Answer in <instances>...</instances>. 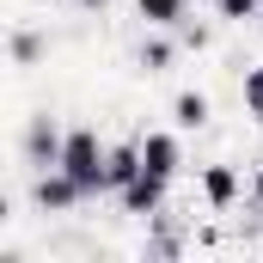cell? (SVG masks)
Returning a JSON list of instances; mask_svg holds the SVG:
<instances>
[{
    "label": "cell",
    "instance_id": "obj_2",
    "mask_svg": "<svg viewBox=\"0 0 263 263\" xmlns=\"http://www.w3.org/2000/svg\"><path fill=\"white\" fill-rule=\"evenodd\" d=\"M165 184H172V178H159V172H147V165H141V172H135L129 184L117 190L123 214H141V220H153V214L165 208Z\"/></svg>",
    "mask_w": 263,
    "mask_h": 263
},
{
    "label": "cell",
    "instance_id": "obj_14",
    "mask_svg": "<svg viewBox=\"0 0 263 263\" xmlns=\"http://www.w3.org/2000/svg\"><path fill=\"white\" fill-rule=\"evenodd\" d=\"M251 202H257V208H263V172H257V178H251Z\"/></svg>",
    "mask_w": 263,
    "mask_h": 263
},
{
    "label": "cell",
    "instance_id": "obj_13",
    "mask_svg": "<svg viewBox=\"0 0 263 263\" xmlns=\"http://www.w3.org/2000/svg\"><path fill=\"white\" fill-rule=\"evenodd\" d=\"M12 55H18V62H37V55H43V37H31V31L12 37Z\"/></svg>",
    "mask_w": 263,
    "mask_h": 263
},
{
    "label": "cell",
    "instance_id": "obj_9",
    "mask_svg": "<svg viewBox=\"0 0 263 263\" xmlns=\"http://www.w3.org/2000/svg\"><path fill=\"white\" fill-rule=\"evenodd\" d=\"M172 123H178V129H202V123H208V98H202V92H178V98H172Z\"/></svg>",
    "mask_w": 263,
    "mask_h": 263
},
{
    "label": "cell",
    "instance_id": "obj_8",
    "mask_svg": "<svg viewBox=\"0 0 263 263\" xmlns=\"http://www.w3.org/2000/svg\"><path fill=\"white\" fill-rule=\"evenodd\" d=\"M135 12H141L147 25H159V31H178V25L190 18V0H135Z\"/></svg>",
    "mask_w": 263,
    "mask_h": 263
},
{
    "label": "cell",
    "instance_id": "obj_3",
    "mask_svg": "<svg viewBox=\"0 0 263 263\" xmlns=\"http://www.w3.org/2000/svg\"><path fill=\"white\" fill-rule=\"evenodd\" d=\"M31 196H37V208H43V214H73V208L86 202V190L67 178L62 165H49V172L37 178V190H31Z\"/></svg>",
    "mask_w": 263,
    "mask_h": 263
},
{
    "label": "cell",
    "instance_id": "obj_10",
    "mask_svg": "<svg viewBox=\"0 0 263 263\" xmlns=\"http://www.w3.org/2000/svg\"><path fill=\"white\" fill-rule=\"evenodd\" d=\"M214 12L227 25H245V18H263V0H214Z\"/></svg>",
    "mask_w": 263,
    "mask_h": 263
},
{
    "label": "cell",
    "instance_id": "obj_7",
    "mask_svg": "<svg viewBox=\"0 0 263 263\" xmlns=\"http://www.w3.org/2000/svg\"><path fill=\"white\" fill-rule=\"evenodd\" d=\"M135 172H141V141H129V147H110V165H104V190L117 196L123 184H129Z\"/></svg>",
    "mask_w": 263,
    "mask_h": 263
},
{
    "label": "cell",
    "instance_id": "obj_4",
    "mask_svg": "<svg viewBox=\"0 0 263 263\" xmlns=\"http://www.w3.org/2000/svg\"><path fill=\"white\" fill-rule=\"evenodd\" d=\"M141 165H147V172H159V178H178V165H184V147H178V135H165V129L141 135Z\"/></svg>",
    "mask_w": 263,
    "mask_h": 263
},
{
    "label": "cell",
    "instance_id": "obj_12",
    "mask_svg": "<svg viewBox=\"0 0 263 263\" xmlns=\"http://www.w3.org/2000/svg\"><path fill=\"white\" fill-rule=\"evenodd\" d=\"M141 67H147V73H165V67H172V43H159V37L141 43Z\"/></svg>",
    "mask_w": 263,
    "mask_h": 263
},
{
    "label": "cell",
    "instance_id": "obj_11",
    "mask_svg": "<svg viewBox=\"0 0 263 263\" xmlns=\"http://www.w3.org/2000/svg\"><path fill=\"white\" fill-rule=\"evenodd\" d=\"M245 117L263 123V67H245Z\"/></svg>",
    "mask_w": 263,
    "mask_h": 263
},
{
    "label": "cell",
    "instance_id": "obj_5",
    "mask_svg": "<svg viewBox=\"0 0 263 263\" xmlns=\"http://www.w3.org/2000/svg\"><path fill=\"white\" fill-rule=\"evenodd\" d=\"M25 153H31L37 172H49V165L62 159V135L49 129V117H31V129H25Z\"/></svg>",
    "mask_w": 263,
    "mask_h": 263
},
{
    "label": "cell",
    "instance_id": "obj_1",
    "mask_svg": "<svg viewBox=\"0 0 263 263\" xmlns=\"http://www.w3.org/2000/svg\"><path fill=\"white\" fill-rule=\"evenodd\" d=\"M55 165H62V172L86 190V196H98V190H104L110 147L98 141V129H67V135H62V159H55Z\"/></svg>",
    "mask_w": 263,
    "mask_h": 263
},
{
    "label": "cell",
    "instance_id": "obj_6",
    "mask_svg": "<svg viewBox=\"0 0 263 263\" xmlns=\"http://www.w3.org/2000/svg\"><path fill=\"white\" fill-rule=\"evenodd\" d=\"M202 196H208V208H233L239 202V172L233 165H208L202 172Z\"/></svg>",
    "mask_w": 263,
    "mask_h": 263
},
{
    "label": "cell",
    "instance_id": "obj_15",
    "mask_svg": "<svg viewBox=\"0 0 263 263\" xmlns=\"http://www.w3.org/2000/svg\"><path fill=\"white\" fill-rule=\"evenodd\" d=\"M80 6H104V0H80Z\"/></svg>",
    "mask_w": 263,
    "mask_h": 263
}]
</instances>
